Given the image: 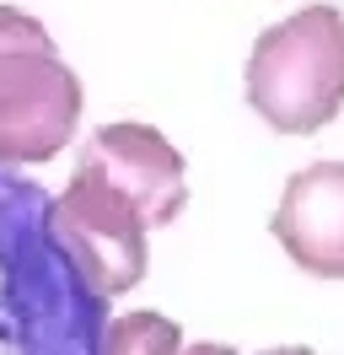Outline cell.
<instances>
[{"mask_svg": "<svg viewBox=\"0 0 344 355\" xmlns=\"http://www.w3.org/2000/svg\"><path fill=\"white\" fill-rule=\"evenodd\" d=\"M11 44H54V38H49V27L38 17H27L17 6H0V49H11Z\"/></svg>", "mask_w": 344, "mask_h": 355, "instance_id": "52a82bcc", "label": "cell"}, {"mask_svg": "<svg viewBox=\"0 0 344 355\" xmlns=\"http://www.w3.org/2000/svg\"><path fill=\"white\" fill-rule=\"evenodd\" d=\"M248 108L280 135H312L344 108V11L301 6L248 54Z\"/></svg>", "mask_w": 344, "mask_h": 355, "instance_id": "6da1fadb", "label": "cell"}, {"mask_svg": "<svg viewBox=\"0 0 344 355\" xmlns=\"http://www.w3.org/2000/svg\"><path fill=\"white\" fill-rule=\"evenodd\" d=\"M76 167H92L97 178H108L119 194H124L146 226H172L189 205V178H183V156L156 124H103V130L86 135L81 162Z\"/></svg>", "mask_w": 344, "mask_h": 355, "instance_id": "277c9868", "label": "cell"}, {"mask_svg": "<svg viewBox=\"0 0 344 355\" xmlns=\"http://www.w3.org/2000/svg\"><path fill=\"white\" fill-rule=\"evenodd\" d=\"M81 76L54 44L0 49V162H49L81 124Z\"/></svg>", "mask_w": 344, "mask_h": 355, "instance_id": "3957f363", "label": "cell"}, {"mask_svg": "<svg viewBox=\"0 0 344 355\" xmlns=\"http://www.w3.org/2000/svg\"><path fill=\"white\" fill-rule=\"evenodd\" d=\"M103 355H183V329L162 312H124L108 323Z\"/></svg>", "mask_w": 344, "mask_h": 355, "instance_id": "8992f818", "label": "cell"}, {"mask_svg": "<svg viewBox=\"0 0 344 355\" xmlns=\"http://www.w3.org/2000/svg\"><path fill=\"white\" fill-rule=\"evenodd\" d=\"M269 232L296 269L318 280H344V162H312L285 178Z\"/></svg>", "mask_w": 344, "mask_h": 355, "instance_id": "5b68a950", "label": "cell"}, {"mask_svg": "<svg viewBox=\"0 0 344 355\" xmlns=\"http://www.w3.org/2000/svg\"><path fill=\"white\" fill-rule=\"evenodd\" d=\"M258 355H312V350H301V345H280V350H258Z\"/></svg>", "mask_w": 344, "mask_h": 355, "instance_id": "9c48e42d", "label": "cell"}, {"mask_svg": "<svg viewBox=\"0 0 344 355\" xmlns=\"http://www.w3.org/2000/svg\"><path fill=\"white\" fill-rule=\"evenodd\" d=\"M146 216L92 167H76L64 194L49 205V237L70 253L97 296H119L146 280Z\"/></svg>", "mask_w": 344, "mask_h": 355, "instance_id": "7a4b0ae2", "label": "cell"}, {"mask_svg": "<svg viewBox=\"0 0 344 355\" xmlns=\"http://www.w3.org/2000/svg\"><path fill=\"white\" fill-rule=\"evenodd\" d=\"M183 355H237V350H232V345H189Z\"/></svg>", "mask_w": 344, "mask_h": 355, "instance_id": "ba28073f", "label": "cell"}]
</instances>
